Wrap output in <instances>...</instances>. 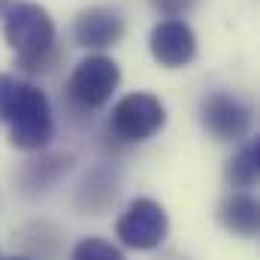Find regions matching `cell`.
Returning <instances> with one entry per match:
<instances>
[{
    "label": "cell",
    "instance_id": "cell-1",
    "mask_svg": "<svg viewBox=\"0 0 260 260\" xmlns=\"http://www.w3.org/2000/svg\"><path fill=\"white\" fill-rule=\"evenodd\" d=\"M0 124L9 127V142L21 151H40L55 136L49 97L18 76L0 73Z\"/></svg>",
    "mask_w": 260,
    "mask_h": 260
},
{
    "label": "cell",
    "instance_id": "cell-2",
    "mask_svg": "<svg viewBox=\"0 0 260 260\" xmlns=\"http://www.w3.org/2000/svg\"><path fill=\"white\" fill-rule=\"evenodd\" d=\"M3 40L24 73H43L55 61V21L46 6L30 0H9L0 12Z\"/></svg>",
    "mask_w": 260,
    "mask_h": 260
},
{
    "label": "cell",
    "instance_id": "cell-3",
    "mask_svg": "<svg viewBox=\"0 0 260 260\" xmlns=\"http://www.w3.org/2000/svg\"><path fill=\"white\" fill-rule=\"evenodd\" d=\"M167 124V106L148 91H133L112 106L109 127L121 142H145Z\"/></svg>",
    "mask_w": 260,
    "mask_h": 260
},
{
    "label": "cell",
    "instance_id": "cell-4",
    "mask_svg": "<svg viewBox=\"0 0 260 260\" xmlns=\"http://www.w3.org/2000/svg\"><path fill=\"white\" fill-rule=\"evenodd\" d=\"M118 82H121V67L109 55H88L73 67L67 91H70L73 103H79L85 109H100L112 100Z\"/></svg>",
    "mask_w": 260,
    "mask_h": 260
},
{
    "label": "cell",
    "instance_id": "cell-5",
    "mask_svg": "<svg viewBox=\"0 0 260 260\" xmlns=\"http://www.w3.org/2000/svg\"><path fill=\"white\" fill-rule=\"evenodd\" d=\"M167 233H170V218L164 206L151 197L130 200L115 224V236L133 251H154L167 239Z\"/></svg>",
    "mask_w": 260,
    "mask_h": 260
},
{
    "label": "cell",
    "instance_id": "cell-6",
    "mask_svg": "<svg viewBox=\"0 0 260 260\" xmlns=\"http://www.w3.org/2000/svg\"><path fill=\"white\" fill-rule=\"evenodd\" d=\"M200 124L218 142H239L251 130V109L239 97L215 91L200 103Z\"/></svg>",
    "mask_w": 260,
    "mask_h": 260
},
{
    "label": "cell",
    "instance_id": "cell-7",
    "mask_svg": "<svg viewBox=\"0 0 260 260\" xmlns=\"http://www.w3.org/2000/svg\"><path fill=\"white\" fill-rule=\"evenodd\" d=\"M151 58L167 70L188 67L197 58V34L185 18H164L148 34Z\"/></svg>",
    "mask_w": 260,
    "mask_h": 260
},
{
    "label": "cell",
    "instance_id": "cell-8",
    "mask_svg": "<svg viewBox=\"0 0 260 260\" xmlns=\"http://www.w3.org/2000/svg\"><path fill=\"white\" fill-rule=\"evenodd\" d=\"M121 37H124V18L112 6H88L73 21V40L82 49H91L97 55L103 49L118 46Z\"/></svg>",
    "mask_w": 260,
    "mask_h": 260
},
{
    "label": "cell",
    "instance_id": "cell-9",
    "mask_svg": "<svg viewBox=\"0 0 260 260\" xmlns=\"http://www.w3.org/2000/svg\"><path fill=\"white\" fill-rule=\"evenodd\" d=\"M218 218L236 236H257L260 230V206L257 200L251 194H245V191H236V194L227 197L218 209Z\"/></svg>",
    "mask_w": 260,
    "mask_h": 260
},
{
    "label": "cell",
    "instance_id": "cell-10",
    "mask_svg": "<svg viewBox=\"0 0 260 260\" xmlns=\"http://www.w3.org/2000/svg\"><path fill=\"white\" fill-rule=\"evenodd\" d=\"M260 176V139H248L230 160H227V170H224V179L230 188H254Z\"/></svg>",
    "mask_w": 260,
    "mask_h": 260
},
{
    "label": "cell",
    "instance_id": "cell-11",
    "mask_svg": "<svg viewBox=\"0 0 260 260\" xmlns=\"http://www.w3.org/2000/svg\"><path fill=\"white\" fill-rule=\"evenodd\" d=\"M70 260H124V254H121L118 245H112L103 236H85V239L76 242Z\"/></svg>",
    "mask_w": 260,
    "mask_h": 260
},
{
    "label": "cell",
    "instance_id": "cell-12",
    "mask_svg": "<svg viewBox=\"0 0 260 260\" xmlns=\"http://www.w3.org/2000/svg\"><path fill=\"white\" fill-rule=\"evenodd\" d=\"M164 18H182L188 9H194V3L197 0H148Z\"/></svg>",
    "mask_w": 260,
    "mask_h": 260
},
{
    "label": "cell",
    "instance_id": "cell-13",
    "mask_svg": "<svg viewBox=\"0 0 260 260\" xmlns=\"http://www.w3.org/2000/svg\"><path fill=\"white\" fill-rule=\"evenodd\" d=\"M3 260H27V257H3Z\"/></svg>",
    "mask_w": 260,
    "mask_h": 260
},
{
    "label": "cell",
    "instance_id": "cell-14",
    "mask_svg": "<svg viewBox=\"0 0 260 260\" xmlns=\"http://www.w3.org/2000/svg\"><path fill=\"white\" fill-rule=\"evenodd\" d=\"M0 260H3V257H0Z\"/></svg>",
    "mask_w": 260,
    "mask_h": 260
}]
</instances>
